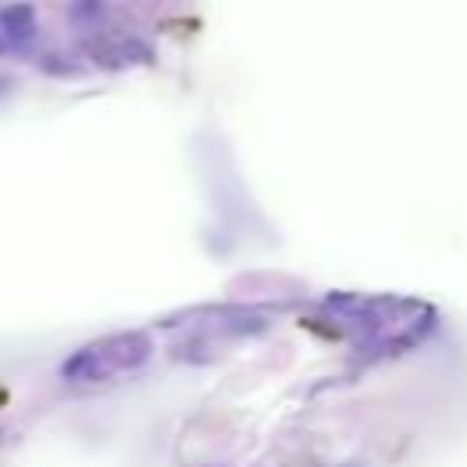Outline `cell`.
Instances as JSON below:
<instances>
[{"mask_svg":"<svg viewBox=\"0 0 467 467\" xmlns=\"http://www.w3.org/2000/svg\"><path fill=\"white\" fill-rule=\"evenodd\" d=\"M150 358V343L142 336H109L66 361V379L73 383H102L113 379Z\"/></svg>","mask_w":467,"mask_h":467,"instance_id":"1","label":"cell"}]
</instances>
